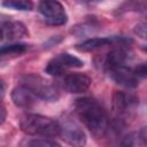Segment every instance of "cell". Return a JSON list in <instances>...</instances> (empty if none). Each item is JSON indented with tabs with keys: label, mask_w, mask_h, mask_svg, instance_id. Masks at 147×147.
<instances>
[{
	"label": "cell",
	"mask_w": 147,
	"mask_h": 147,
	"mask_svg": "<svg viewBox=\"0 0 147 147\" xmlns=\"http://www.w3.org/2000/svg\"><path fill=\"white\" fill-rule=\"evenodd\" d=\"M75 110L95 138H105L111 130V123L105 108L93 98L85 96L75 101Z\"/></svg>",
	"instance_id": "1"
},
{
	"label": "cell",
	"mask_w": 147,
	"mask_h": 147,
	"mask_svg": "<svg viewBox=\"0 0 147 147\" xmlns=\"http://www.w3.org/2000/svg\"><path fill=\"white\" fill-rule=\"evenodd\" d=\"M21 130L28 136L37 137H56L60 133L59 122L38 114H26L20 122Z\"/></svg>",
	"instance_id": "2"
},
{
	"label": "cell",
	"mask_w": 147,
	"mask_h": 147,
	"mask_svg": "<svg viewBox=\"0 0 147 147\" xmlns=\"http://www.w3.org/2000/svg\"><path fill=\"white\" fill-rule=\"evenodd\" d=\"M21 84L26 86L37 99H42L45 101H56L60 98V91L56 85L51 83L49 80L37 76V75H25Z\"/></svg>",
	"instance_id": "3"
},
{
	"label": "cell",
	"mask_w": 147,
	"mask_h": 147,
	"mask_svg": "<svg viewBox=\"0 0 147 147\" xmlns=\"http://www.w3.org/2000/svg\"><path fill=\"white\" fill-rule=\"evenodd\" d=\"M139 105V98L132 93L124 91H116L113 94V110L117 119L123 123L130 117Z\"/></svg>",
	"instance_id": "4"
},
{
	"label": "cell",
	"mask_w": 147,
	"mask_h": 147,
	"mask_svg": "<svg viewBox=\"0 0 147 147\" xmlns=\"http://www.w3.org/2000/svg\"><path fill=\"white\" fill-rule=\"evenodd\" d=\"M61 138L72 147H84L86 145V134L79 124L69 116H64L59 122Z\"/></svg>",
	"instance_id": "5"
},
{
	"label": "cell",
	"mask_w": 147,
	"mask_h": 147,
	"mask_svg": "<svg viewBox=\"0 0 147 147\" xmlns=\"http://www.w3.org/2000/svg\"><path fill=\"white\" fill-rule=\"evenodd\" d=\"M83 65L84 62L77 56L71 55L69 53H61L48 61V63L45 67V72L51 76L59 77L70 69L80 68Z\"/></svg>",
	"instance_id": "6"
},
{
	"label": "cell",
	"mask_w": 147,
	"mask_h": 147,
	"mask_svg": "<svg viewBox=\"0 0 147 147\" xmlns=\"http://www.w3.org/2000/svg\"><path fill=\"white\" fill-rule=\"evenodd\" d=\"M38 9L39 13L42 15L45 22L49 25H63L67 23V13L62 3L59 1H41L38 5Z\"/></svg>",
	"instance_id": "7"
},
{
	"label": "cell",
	"mask_w": 147,
	"mask_h": 147,
	"mask_svg": "<svg viewBox=\"0 0 147 147\" xmlns=\"http://www.w3.org/2000/svg\"><path fill=\"white\" fill-rule=\"evenodd\" d=\"M138 65L139 64L119 65L109 69L106 74H108L114 82L122 86L136 87L140 80V77L138 76Z\"/></svg>",
	"instance_id": "8"
},
{
	"label": "cell",
	"mask_w": 147,
	"mask_h": 147,
	"mask_svg": "<svg viewBox=\"0 0 147 147\" xmlns=\"http://www.w3.org/2000/svg\"><path fill=\"white\" fill-rule=\"evenodd\" d=\"M61 86L64 91L68 93L77 94V93H84L86 92L90 86H91V78L80 72H74V74H68L61 79Z\"/></svg>",
	"instance_id": "9"
},
{
	"label": "cell",
	"mask_w": 147,
	"mask_h": 147,
	"mask_svg": "<svg viewBox=\"0 0 147 147\" xmlns=\"http://www.w3.org/2000/svg\"><path fill=\"white\" fill-rule=\"evenodd\" d=\"M11 100L20 108H31L37 102V96L23 84H18L11 91Z\"/></svg>",
	"instance_id": "10"
},
{
	"label": "cell",
	"mask_w": 147,
	"mask_h": 147,
	"mask_svg": "<svg viewBox=\"0 0 147 147\" xmlns=\"http://www.w3.org/2000/svg\"><path fill=\"white\" fill-rule=\"evenodd\" d=\"M126 41V39H124L123 37H102V38H91V39H86L83 42L76 45V49H78L79 52H91L105 46H109L111 44L115 42H122L124 44Z\"/></svg>",
	"instance_id": "11"
},
{
	"label": "cell",
	"mask_w": 147,
	"mask_h": 147,
	"mask_svg": "<svg viewBox=\"0 0 147 147\" xmlns=\"http://www.w3.org/2000/svg\"><path fill=\"white\" fill-rule=\"evenodd\" d=\"M1 25L5 31V38L9 40H16L29 36L25 25L17 21H3Z\"/></svg>",
	"instance_id": "12"
},
{
	"label": "cell",
	"mask_w": 147,
	"mask_h": 147,
	"mask_svg": "<svg viewBox=\"0 0 147 147\" xmlns=\"http://www.w3.org/2000/svg\"><path fill=\"white\" fill-rule=\"evenodd\" d=\"M26 49H28V45L23 42L3 45L0 46V57L10 56V55H21L24 52H26Z\"/></svg>",
	"instance_id": "13"
},
{
	"label": "cell",
	"mask_w": 147,
	"mask_h": 147,
	"mask_svg": "<svg viewBox=\"0 0 147 147\" xmlns=\"http://www.w3.org/2000/svg\"><path fill=\"white\" fill-rule=\"evenodd\" d=\"M18 147H61L57 142L49 139H24L20 142Z\"/></svg>",
	"instance_id": "14"
},
{
	"label": "cell",
	"mask_w": 147,
	"mask_h": 147,
	"mask_svg": "<svg viewBox=\"0 0 147 147\" xmlns=\"http://www.w3.org/2000/svg\"><path fill=\"white\" fill-rule=\"evenodd\" d=\"M146 141L142 140L139 132H131L122 139L119 147H144Z\"/></svg>",
	"instance_id": "15"
},
{
	"label": "cell",
	"mask_w": 147,
	"mask_h": 147,
	"mask_svg": "<svg viewBox=\"0 0 147 147\" xmlns=\"http://www.w3.org/2000/svg\"><path fill=\"white\" fill-rule=\"evenodd\" d=\"M2 5L7 8H11L15 10H30L33 7V3L26 0H9L5 1Z\"/></svg>",
	"instance_id": "16"
},
{
	"label": "cell",
	"mask_w": 147,
	"mask_h": 147,
	"mask_svg": "<svg viewBox=\"0 0 147 147\" xmlns=\"http://www.w3.org/2000/svg\"><path fill=\"white\" fill-rule=\"evenodd\" d=\"M134 32H136L138 36H140L141 38L145 39V38H146V24H145V22L139 23V24L136 26Z\"/></svg>",
	"instance_id": "17"
},
{
	"label": "cell",
	"mask_w": 147,
	"mask_h": 147,
	"mask_svg": "<svg viewBox=\"0 0 147 147\" xmlns=\"http://www.w3.org/2000/svg\"><path fill=\"white\" fill-rule=\"evenodd\" d=\"M6 116H7L6 107H5V105L2 103V101H0V124H2V123L5 122Z\"/></svg>",
	"instance_id": "18"
},
{
	"label": "cell",
	"mask_w": 147,
	"mask_h": 147,
	"mask_svg": "<svg viewBox=\"0 0 147 147\" xmlns=\"http://www.w3.org/2000/svg\"><path fill=\"white\" fill-rule=\"evenodd\" d=\"M3 95H5V85H3V83L0 82V101H2Z\"/></svg>",
	"instance_id": "19"
},
{
	"label": "cell",
	"mask_w": 147,
	"mask_h": 147,
	"mask_svg": "<svg viewBox=\"0 0 147 147\" xmlns=\"http://www.w3.org/2000/svg\"><path fill=\"white\" fill-rule=\"evenodd\" d=\"M3 39H6V38H5V31H3V28H2L1 22H0V41L3 40Z\"/></svg>",
	"instance_id": "20"
}]
</instances>
